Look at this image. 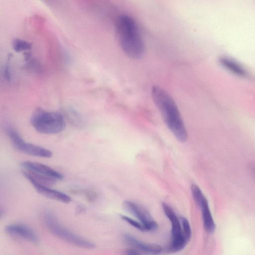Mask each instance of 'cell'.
Instances as JSON below:
<instances>
[{"instance_id":"cell-1","label":"cell","mask_w":255,"mask_h":255,"mask_svg":"<svg viewBox=\"0 0 255 255\" xmlns=\"http://www.w3.org/2000/svg\"><path fill=\"white\" fill-rule=\"evenodd\" d=\"M151 97L165 123L175 137L184 142L187 132L178 109L170 95L163 88L154 86L151 89Z\"/></svg>"},{"instance_id":"cell-2","label":"cell","mask_w":255,"mask_h":255,"mask_svg":"<svg viewBox=\"0 0 255 255\" xmlns=\"http://www.w3.org/2000/svg\"><path fill=\"white\" fill-rule=\"evenodd\" d=\"M116 29L120 46L128 57L138 59L143 54L144 46L135 21L122 15L117 19Z\"/></svg>"},{"instance_id":"cell-3","label":"cell","mask_w":255,"mask_h":255,"mask_svg":"<svg viewBox=\"0 0 255 255\" xmlns=\"http://www.w3.org/2000/svg\"><path fill=\"white\" fill-rule=\"evenodd\" d=\"M30 123L37 131L43 134H56L62 132L66 127L62 114L41 108L34 111L31 116Z\"/></svg>"},{"instance_id":"cell-4","label":"cell","mask_w":255,"mask_h":255,"mask_svg":"<svg viewBox=\"0 0 255 255\" xmlns=\"http://www.w3.org/2000/svg\"><path fill=\"white\" fill-rule=\"evenodd\" d=\"M42 219L48 230L54 235L78 247L93 249L95 245L92 242L75 234L64 227L51 212H45Z\"/></svg>"},{"instance_id":"cell-5","label":"cell","mask_w":255,"mask_h":255,"mask_svg":"<svg viewBox=\"0 0 255 255\" xmlns=\"http://www.w3.org/2000/svg\"><path fill=\"white\" fill-rule=\"evenodd\" d=\"M6 133L14 147L24 154L43 158L52 156V152L48 149L25 141L17 131L11 128H7Z\"/></svg>"},{"instance_id":"cell-6","label":"cell","mask_w":255,"mask_h":255,"mask_svg":"<svg viewBox=\"0 0 255 255\" xmlns=\"http://www.w3.org/2000/svg\"><path fill=\"white\" fill-rule=\"evenodd\" d=\"M162 206L171 225V242L168 250L172 253L177 252L182 250L188 242L183 235L181 223L173 209L165 203Z\"/></svg>"},{"instance_id":"cell-7","label":"cell","mask_w":255,"mask_h":255,"mask_svg":"<svg viewBox=\"0 0 255 255\" xmlns=\"http://www.w3.org/2000/svg\"><path fill=\"white\" fill-rule=\"evenodd\" d=\"M191 190L195 203L201 209L203 222L205 229L209 233H213L215 230L216 225L207 199L197 185H192Z\"/></svg>"},{"instance_id":"cell-8","label":"cell","mask_w":255,"mask_h":255,"mask_svg":"<svg viewBox=\"0 0 255 255\" xmlns=\"http://www.w3.org/2000/svg\"><path fill=\"white\" fill-rule=\"evenodd\" d=\"M124 206L146 227L148 231L155 230L157 228V223L144 207L129 201H125Z\"/></svg>"},{"instance_id":"cell-9","label":"cell","mask_w":255,"mask_h":255,"mask_svg":"<svg viewBox=\"0 0 255 255\" xmlns=\"http://www.w3.org/2000/svg\"><path fill=\"white\" fill-rule=\"evenodd\" d=\"M6 232L12 236L22 238L33 243L38 242L36 233L28 226L21 223L11 224L5 228Z\"/></svg>"},{"instance_id":"cell-10","label":"cell","mask_w":255,"mask_h":255,"mask_svg":"<svg viewBox=\"0 0 255 255\" xmlns=\"http://www.w3.org/2000/svg\"><path fill=\"white\" fill-rule=\"evenodd\" d=\"M20 165L22 168L26 169V171L44 175L54 179L57 181L61 180L63 178V175L60 173L41 163L25 161L21 162Z\"/></svg>"},{"instance_id":"cell-11","label":"cell","mask_w":255,"mask_h":255,"mask_svg":"<svg viewBox=\"0 0 255 255\" xmlns=\"http://www.w3.org/2000/svg\"><path fill=\"white\" fill-rule=\"evenodd\" d=\"M124 239L132 246L147 255H157L162 252V249L159 245L143 242L129 234H125Z\"/></svg>"},{"instance_id":"cell-12","label":"cell","mask_w":255,"mask_h":255,"mask_svg":"<svg viewBox=\"0 0 255 255\" xmlns=\"http://www.w3.org/2000/svg\"><path fill=\"white\" fill-rule=\"evenodd\" d=\"M31 184L38 193L48 198L66 204L71 202L70 197L64 193L52 189L50 187L35 183Z\"/></svg>"},{"instance_id":"cell-13","label":"cell","mask_w":255,"mask_h":255,"mask_svg":"<svg viewBox=\"0 0 255 255\" xmlns=\"http://www.w3.org/2000/svg\"><path fill=\"white\" fill-rule=\"evenodd\" d=\"M220 62L225 68L237 75L242 76L247 75V73L243 68L230 59L223 58L220 59Z\"/></svg>"},{"instance_id":"cell-14","label":"cell","mask_w":255,"mask_h":255,"mask_svg":"<svg viewBox=\"0 0 255 255\" xmlns=\"http://www.w3.org/2000/svg\"><path fill=\"white\" fill-rule=\"evenodd\" d=\"M12 47L15 51L19 52L30 49L31 45L25 40L15 39L12 41Z\"/></svg>"},{"instance_id":"cell-15","label":"cell","mask_w":255,"mask_h":255,"mask_svg":"<svg viewBox=\"0 0 255 255\" xmlns=\"http://www.w3.org/2000/svg\"><path fill=\"white\" fill-rule=\"evenodd\" d=\"M70 191L72 193L75 194H84L88 200L90 201H93L97 197L96 192L91 189H73Z\"/></svg>"},{"instance_id":"cell-16","label":"cell","mask_w":255,"mask_h":255,"mask_svg":"<svg viewBox=\"0 0 255 255\" xmlns=\"http://www.w3.org/2000/svg\"><path fill=\"white\" fill-rule=\"evenodd\" d=\"M121 218L136 229L143 232L148 231L146 227L140 222L137 221L125 215H121Z\"/></svg>"},{"instance_id":"cell-17","label":"cell","mask_w":255,"mask_h":255,"mask_svg":"<svg viewBox=\"0 0 255 255\" xmlns=\"http://www.w3.org/2000/svg\"><path fill=\"white\" fill-rule=\"evenodd\" d=\"M180 220L183 235L187 242H188L191 236L190 224L187 219L184 217H181Z\"/></svg>"},{"instance_id":"cell-18","label":"cell","mask_w":255,"mask_h":255,"mask_svg":"<svg viewBox=\"0 0 255 255\" xmlns=\"http://www.w3.org/2000/svg\"><path fill=\"white\" fill-rule=\"evenodd\" d=\"M125 255H140L135 250L129 249L126 250Z\"/></svg>"}]
</instances>
